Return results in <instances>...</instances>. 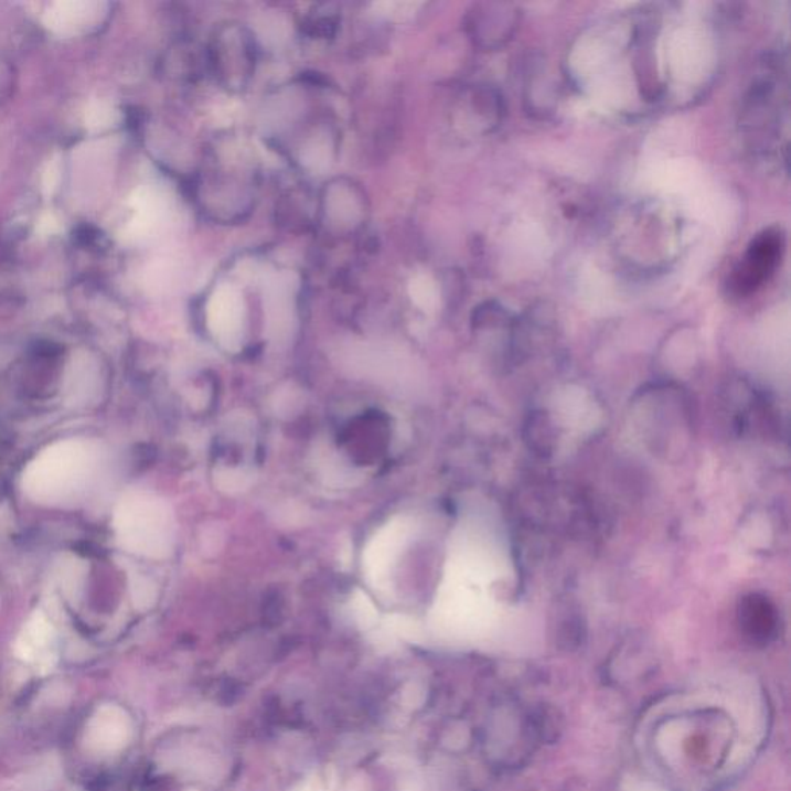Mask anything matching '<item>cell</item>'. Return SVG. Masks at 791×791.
Segmentation results:
<instances>
[{
    "label": "cell",
    "instance_id": "cell-1",
    "mask_svg": "<svg viewBox=\"0 0 791 791\" xmlns=\"http://www.w3.org/2000/svg\"><path fill=\"white\" fill-rule=\"evenodd\" d=\"M257 189V171L250 161L217 153L199 172L195 199L200 212L212 222L234 225L256 207Z\"/></svg>",
    "mask_w": 791,
    "mask_h": 791
},
{
    "label": "cell",
    "instance_id": "cell-12",
    "mask_svg": "<svg viewBox=\"0 0 791 791\" xmlns=\"http://www.w3.org/2000/svg\"><path fill=\"white\" fill-rule=\"evenodd\" d=\"M57 179H60V168L56 163L50 164L47 173H45L44 189L47 194H52L56 188Z\"/></svg>",
    "mask_w": 791,
    "mask_h": 791
},
{
    "label": "cell",
    "instance_id": "cell-2",
    "mask_svg": "<svg viewBox=\"0 0 791 791\" xmlns=\"http://www.w3.org/2000/svg\"><path fill=\"white\" fill-rule=\"evenodd\" d=\"M207 72L227 92L240 94L256 75L258 47L248 26L227 21L215 26L204 47Z\"/></svg>",
    "mask_w": 791,
    "mask_h": 791
},
{
    "label": "cell",
    "instance_id": "cell-11",
    "mask_svg": "<svg viewBox=\"0 0 791 791\" xmlns=\"http://www.w3.org/2000/svg\"><path fill=\"white\" fill-rule=\"evenodd\" d=\"M110 118V110L99 104V106H95V109L88 111V126L103 129V127L109 126Z\"/></svg>",
    "mask_w": 791,
    "mask_h": 791
},
{
    "label": "cell",
    "instance_id": "cell-10",
    "mask_svg": "<svg viewBox=\"0 0 791 791\" xmlns=\"http://www.w3.org/2000/svg\"><path fill=\"white\" fill-rule=\"evenodd\" d=\"M353 606L354 613H356L359 623H361L362 627L368 628L376 623V608H374V605L365 594L357 592L356 597L353 598Z\"/></svg>",
    "mask_w": 791,
    "mask_h": 791
},
{
    "label": "cell",
    "instance_id": "cell-8",
    "mask_svg": "<svg viewBox=\"0 0 791 791\" xmlns=\"http://www.w3.org/2000/svg\"><path fill=\"white\" fill-rule=\"evenodd\" d=\"M101 6L92 2L55 3L45 14V25L57 34L73 36L87 32L103 17Z\"/></svg>",
    "mask_w": 791,
    "mask_h": 791
},
{
    "label": "cell",
    "instance_id": "cell-9",
    "mask_svg": "<svg viewBox=\"0 0 791 791\" xmlns=\"http://www.w3.org/2000/svg\"><path fill=\"white\" fill-rule=\"evenodd\" d=\"M739 620L752 637L766 639L774 632L776 624H778V612L767 597L750 594L740 601Z\"/></svg>",
    "mask_w": 791,
    "mask_h": 791
},
{
    "label": "cell",
    "instance_id": "cell-7",
    "mask_svg": "<svg viewBox=\"0 0 791 791\" xmlns=\"http://www.w3.org/2000/svg\"><path fill=\"white\" fill-rule=\"evenodd\" d=\"M516 24V11L511 6H480L469 14V33L482 47H495L505 40Z\"/></svg>",
    "mask_w": 791,
    "mask_h": 791
},
{
    "label": "cell",
    "instance_id": "cell-3",
    "mask_svg": "<svg viewBox=\"0 0 791 791\" xmlns=\"http://www.w3.org/2000/svg\"><path fill=\"white\" fill-rule=\"evenodd\" d=\"M370 200L357 181L335 177L323 183L316 200V218L335 237L356 234L368 222Z\"/></svg>",
    "mask_w": 791,
    "mask_h": 791
},
{
    "label": "cell",
    "instance_id": "cell-6",
    "mask_svg": "<svg viewBox=\"0 0 791 791\" xmlns=\"http://www.w3.org/2000/svg\"><path fill=\"white\" fill-rule=\"evenodd\" d=\"M125 531L135 547L148 554L168 549L169 521L163 505L156 501L138 500L126 515Z\"/></svg>",
    "mask_w": 791,
    "mask_h": 791
},
{
    "label": "cell",
    "instance_id": "cell-5",
    "mask_svg": "<svg viewBox=\"0 0 791 791\" xmlns=\"http://www.w3.org/2000/svg\"><path fill=\"white\" fill-rule=\"evenodd\" d=\"M410 523L408 519H395L381 528L368 543L364 554L366 578L376 589L388 588V577L400 552L408 542Z\"/></svg>",
    "mask_w": 791,
    "mask_h": 791
},
{
    "label": "cell",
    "instance_id": "cell-4",
    "mask_svg": "<svg viewBox=\"0 0 791 791\" xmlns=\"http://www.w3.org/2000/svg\"><path fill=\"white\" fill-rule=\"evenodd\" d=\"M783 253L781 231L770 227L752 238L742 260L729 276V289L737 297H748L758 291L773 276Z\"/></svg>",
    "mask_w": 791,
    "mask_h": 791
}]
</instances>
